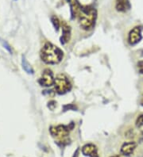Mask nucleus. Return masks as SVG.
<instances>
[{
    "instance_id": "1",
    "label": "nucleus",
    "mask_w": 143,
    "mask_h": 157,
    "mask_svg": "<svg viewBox=\"0 0 143 157\" xmlns=\"http://www.w3.org/2000/svg\"><path fill=\"white\" fill-rule=\"evenodd\" d=\"M71 12L73 18L77 17L80 26L85 30L92 29L95 25L97 12L92 6H81L77 0L71 1Z\"/></svg>"
},
{
    "instance_id": "2",
    "label": "nucleus",
    "mask_w": 143,
    "mask_h": 157,
    "mask_svg": "<svg viewBox=\"0 0 143 157\" xmlns=\"http://www.w3.org/2000/svg\"><path fill=\"white\" fill-rule=\"evenodd\" d=\"M63 52L58 47L52 43L47 42L44 45L41 52V57L46 63L55 64L58 63L63 59Z\"/></svg>"
},
{
    "instance_id": "3",
    "label": "nucleus",
    "mask_w": 143,
    "mask_h": 157,
    "mask_svg": "<svg viewBox=\"0 0 143 157\" xmlns=\"http://www.w3.org/2000/svg\"><path fill=\"white\" fill-rule=\"evenodd\" d=\"M73 124H71V126L65 125H57L50 128V133L52 136L57 140V143L61 145H65L69 142V131L73 128Z\"/></svg>"
},
{
    "instance_id": "4",
    "label": "nucleus",
    "mask_w": 143,
    "mask_h": 157,
    "mask_svg": "<svg viewBox=\"0 0 143 157\" xmlns=\"http://www.w3.org/2000/svg\"><path fill=\"white\" fill-rule=\"evenodd\" d=\"M55 89L58 94H65L71 90V83L68 77L65 75H58L54 80Z\"/></svg>"
},
{
    "instance_id": "5",
    "label": "nucleus",
    "mask_w": 143,
    "mask_h": 157,
    "mask_svg": "<svg viewBox=\"0 0 143 157\" xmlns=\"http://www.w3.org/2000/svg\"><path fill=\"white\" fill-rule=\"evenodd\" d=\"M54 73L50 69H46L41 78L39 79V83L42 86H50L54 83Z\"/></svg>"
},
{
    "instance_id": "6",
    "label": "nucleus",
    "mask_w": 143,
    "mask_h": 157,
    "mask_svg": "<svg viewBox=\"0 0 143 157\" xmlns=\"http://www.w3.org/2000/svg\"><path fill=\"white\" fill-rule=\"evenodd\" d=\"M141 39V27L136 26L130 30L128 35V41L130 44L133 45L138 43Z\"/></svg>"
},
{
    "instance_id": "7",
    "label": "nucleus",
    "mask_w": 143,
    "mask_h": 157,
    "mask_svg": "<svg viewBox=\"0 0 143 157\" xmlns=\"http://www.w3.org/2000/svg\"><path fill=\"white\" fill-rule=\"evenodd\" d=\"M61 26H62V36L61 37V42L62 44H66L67 42H69V39H70L71 36V29L66 22L62 21L61 23Z\"/></svg>"
},
{
    "instance_id": "8",
    "label": "nucleus",
    "mask_w": 143,
    "mask_h": 157,
    "mask_svg": "<svg viewBox=\"0 0 143 157\" xmlns=\"http://www.w3.org/2000/svg\"><path fill=\"white\" fill-rule=\"evenodd\" d=\"M82 153L86 156L98 157L97 148L92 144H88L84 145L82 148Z\"/></svg>"
},
{
    "instance_id": "9",
    "label": "nucleus",
    "mask_w": 143,
    "mask_h": 157,
    "mask_svg": "<svg viewBox=\"0 0 143 157\" xmlns=\"http://www.w3.org/2000/svg\"><path fill=\"white\" fill-rule=\"evenodd\" d=\"M136 147H137V144L135 142L130 141L125 143V144H122V147H121V153L123 154L124 155H131Z\"/></svg>"
},
{
    "instance_id": "10",
    "label": "nucleus",
    "mask_w": 143,
    "mask_h": 157,
    "mask_svg": "<svg viewBox=\"0 0 143 157\" xmlns=\"http://www.w3.org/2000/svg\"><path fill=\"white\" fill-rule=\"evenodd\" d=\"M115 8L119 12H126L130 9V3L129 0H116Z\"/></svg>"
},
{
    "instance_id": "11",
    "label": "nucleus",
    "mask_w": 143,
    "mask_h": 157,
    "mask_svg": "<svg viewBox=\"0 0 143 157\" xmlns=\"http://www.w3.org/2000/svg\"><path fill=\"white\" fill-rule=\"evenodd\" d=\"M22 65L23 69L26 71L28 74H34V70H33L32 67L30 66V64L28 63V61L26 60L24 56H22Z\"/></svg>"
},
{
    "instance_id": "12",
    "label": "nucleus",
    "mask_w": 143,
    "mask_h": 157,
    "mask_svg": "<svg viewBox=\"0 0 143 157\" xmlns=\"http://www.w3.org/2000/svg\"><path fill=\"white\" fill-rule=\"evenodd\" d=\"M51 21L52 22H53V24H54V26L55 27L56 30L58 31L60 26H61V21H59L58 17H57V16H52Z\"/></svg>"
},
{
    "instance_id": "13",
    "label": "nucleus",
    "mask_w": 143,
    "mask_h": 157,
    "mask_svg": "<svg viewBox=\"0 0 143 157\" xmlns=\"http://www.w3.org/2000/svg\"><path fill=\"white\" fill-rule=\"evenodd\" d=\"M143 125V113H141V115H139L137 117V120H136V126L140 128Z\"/></svg>"
},
{
    "instance_id": "14",
    "label": "nucleus",
    "mask_w": 143,
    "mask_h": 157,
    "mask_svg": "<svg viewBox=\"0 0 143 157\" xmlns=\"http://www.w3.org/2000/svg\"><path fill=\"white\" fill-rule=\"evenodd\" d=\"M0 42H1V44H2V46H3L4 48H6V50H7L8 52H10V53H11V52H12L11 48H10V46L9 45V44H8V43L6 42V40H2V39H0Z\"/></svg>"
},
{
    "instance_id": "15",
    "label": "nucleus",
    "mask_w": 143,
    "mask_h": 157,
    "mask_svg": "<svg viewBox=\"0 0 143 157\" xmlns=\"http://www.w3.org/2000/svg\"><path fill=\"white\" fill-rule=\"evenodd\" d=\"M137 68H138V71H140V73L143 74V60L137 63Z\"/></svg>"
},
{
    "instance_id": "16",
    "label": "nucleus",
    "mask_w": 143,
    "mask_h": 157,
    "mask_svg": "<svg viewBox=\"0 0 143 157\" xmlns=\"http://www.w3.org/2000/svg\"><path fill=\"white\" fill-rule=\"evenodd\" d=\"M140 103H141V105H143V94L141 97V100H140Z\"/></svg>"
},
{
    "instance_id": "17",
    "label": "nucleus",
    "mask_w": 143,
    "mask_h": 157,
    "mask_svg": "<svg viewBox=\"0 0 143 157\" xmlns=\"http://www.w3.org/2000/svg\"><path fill=\"white\" fill-rule=\"evenodd\" d=\"M111 157H121V156H120V155H114V156H111Z\"/></svg>"
}]
</instances>
